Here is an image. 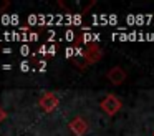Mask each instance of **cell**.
<instances>
[{
    "label": "cell",
    "instance_id": "1",
    "mask_svg": "<svg viewBox=\"0 0 154 136\" xmlns=\"http://www.w3.org/2000/svg\"><path fill=\"white\" fill-rule=\"evenodd\" d=\"M100 108L103 109V113H106L108 116H114L116 113L121 111V108H123V101H121L116 95H106L103 100H101Z\"/></svg>",
    "mask_w": 154,
    "mask_h": 136
},
{
    "label": "cell",
    "instance_id": "2",
    "mask_svg": "<svg viewBox=\"0 0 154 136\" xmlns=\"http://www.w3.org/2000/svg\"><path fill=\"white\" fill-rule=\"evenodd\" d=\"M83 58L86 60L88 65H93V63L100 62L103 58V48L98 45L96 42H90L83 46Z\"/></svg>",
    "mask_w": 154,
    "mask_h": 136
},
{
    "label": "cell",
    "instance_id": "3",
    "mask_svg": "<svg viewBox=\"0 0 154 136\" xmlns=\"http://www.w3.org/2000/svg\"><path fill=\"white\" fill-rule=\"evenodd\" d=\"M38 105H40L42 111H45V113H53L55 109L58 108V105H60V100H58V96L55 95V93L47 91V93H43V95L40 96V100H38Z\"/></svg>",
    "mask_w": 154,
    "mask_h": 136
},
{
    "label": "cell",
    "instance_id": "4",
    "mask_svg": "<svg viewBox=\"0 0 154 136\" xmlns=\"http://www.w3.org/2000/svg\"><path fill=\"white\" fill-rule=\"evenodd\" d=\"M68 129L73 133L75 136H85L90 131V125L83 116H75L70 123H68Z\"/></svg>",
    "mask_w": 154,
    "mask_h": 136
},
{
    "label": "cell",
    "instance_id": "5",
    "mask_svg": "<svg viewBox=\"0 0 154 136\" xmlns=\"http://www.w3.org/2000/svg\"><path fill=\"white\" fill-rule=\"evenodd\" d=\"M106 78L109 80V83H113V85H123L124 81H126V78H128V73L124 71L121 66H113V68H109L106 71Z\"/></svg>",
    "mask_w": 154,
    "mask_h": 136
},
{
    "label": "cell",
    "instance_id": "6",
    "mask_svg": "<svg viewBox=\"0 0 154 136\" xmlns=\"http://www.w3.org/2000/svg\"><path fill=\"white\" fill-rule=\"evenodd\" d=\"M5 118H7V111H5V109H2V108H0V123L4 121Z\"/></svg>",
    "mask_w": 154,
    "mask_h": 136
}]
</instances>
